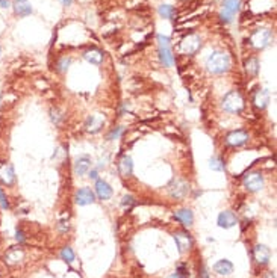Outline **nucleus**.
<instances>
[{
  "instance_id": "obj_1",
  "label": "nucleus",
  "mask_w": 277,
  "mask_h": 278,
  "mask_svg": "<svg viewBox=\"0 0 277 278\" xmlns=\"http://www.w3.org/2000/svg\"><path fill=\"white\" fill-rule=\"evenodd\" d=\"M206 68L212 74H224L230 68V56L223 50H215L206 59Z\"/></svg>"
},
{
  "instance_id": "obj_2",
  "label": "nucleus",
  "mask_w": 277,
  "mask_h": 278,
  "mask_svg": "<svg viewBox=\"0 0 277 278\" xmlns=\"http://www.w3.org/2000/svg\"><path fill=\"white\" fill-rule=\"evenodd\" d=\"M221 108L229 114H239L244 109V99L239 91H229L221 100Z\"/></svg>"
},
{
  "instance_id": "obj_3",
  "label": "nucleus",
  "mask_w": 277,
  "mask_h": 278,
  "mask_svg": "<svg viewBox=\"0 0 277 278\" xmlns=\"http://www.w3.org/2000/svg\"><path fill=\"white\" fill-rule=\"evenodd\" d=\"M158 55L161 59V64L164 67H173L174 64V56H173V50H171V44H170V38L165 35H158Z\"/></svg>"
},
{
  "instance_id": "obj_4",
  "label": "nucleus",
  "mask_w": 277,
  "mask_h": 278,
  "mask_svg": "<svg viewBox=\"0 0 277 278\" xmlns=\"http://www.w3.org/2000/svg\"><path fill=\"white\" fill-rule=\"evenodd\" d=\"M190 192V184L182 180V178H173L171 183L168 184V194L174 200H182L188 195Z\"/></svg>"
},
{
  "instance_id": "obj_5",
  "label": "nucleus",
  "mask_w": 277,
  "mask_h": 278,
  "mask_svg": "<svg viewBox=\"0 0 277 278\" xmlns=\"http://www.w3.org/2000/svg\"><path fill=\"white\" fill-rule=\"evenodd\" d=\"M271 40H272V32L269 29H256L250 35V44L257 50H262V49L268 47Z\"/></svg>"
},
{
  "instance_id": "obj_6",
  "label": "nucleus",
  "mask_w": 277,
  "mask_h": 278,
  "mask_svg": "<svg viewBox=\"0 0 277 278\" xmlns=\"http://www.w3.org/2000/svg\"><path fill=\"white\" fill-rule=\"evenodd\" d=\"M242 184L248 192H257L263 188V175L257 171L248 172L244 175Z\"/></svg>"
},
{
  "instance_id": "obj_7",
  "label": "nucleus",
  "mask_w": 277,
  "mask_h": 278,
  "mask_svg": "<svg viewBox=\"0 0 277 278\" xmlns=\"http://www.w3.org/2000/svg\"><path fill=\"white\" fill-rule=\"evenodd\" d=\"M241 0H223V8L220 11V20L223 23H230L235 14L239 11Z\"/></svg>"
},
{
  "instance_id": "obj_8",
  "label": "nucleus",
  "mask_w": 277,
  "mask_h": 278,
  "mask_svg": "<svg viewBox=\"0 0 277 278\" xmlns=\"http://www.w3.org/2000/svg\"><path fill=\"white\" fill-rule=\"evenodd\" d=\"M17 183V174L11 163H4L0 166V186L13 188Z\"/></svg>"
},
{
  "instance_id": "obj_9",
  "label": "nucleus",
  "mask_w": 277,
  "mask_h": 278,
  "mask_svg": "<svg viewBox=\"0 0 277 278\" xmlns=\"http://www.w3.org/2000/svg\"><path fill=\"white\" fill-rule=\"evenodd\" d=\"M200 47H202V40L196 34H190L180 41V49L187 55H194Z\"/></svg>"
},
{
  "instance_id": "obj_10",
  "label": "nucleus",
  "mask_w": 277,
  "mask_h": 278,
  "mask_svg": "<svg viewBox=\"0 0 277 278\" xmlns=\"http://www.w3.org/2000/svg\"><path fill=\"white\" fill-rule=\"evenodd\" d=\"M250 139L248 133L245 130H232L226 135V144L230 145V147H242L244 144H247Z\"/></svg>"
},
{
  "instance_id": "obj_11",
  "label": "nucleus",
  "mask_w": 277,
  "mask_h": 278,
  "mask_svg": "<svg viewBox=\"0 0 277 278\" xmlns=\"http://www.w3.org/2000/svg\"><path fill=\"white\" fill-rule=\"evenodd\" d=\"M174 242H176V245H177L180 252H188L193 248V245H194L193 236L188 231H177V233H174Z\"/></svg>"
},
{
  "instance_id": "obj_12",
  "label": "nucleus",
  "mask_w": 277,
  "mask_h": 278,
  "mask_svg": "<svg viewBox=\"0 0 277 278\" xmlns=\"http://www.w3.org/2000/svg\"><path fill=\"white\" fill-rule=\"evenodd\" d=\"M23 260H25V251H23V248H20V246H13V248H10V249L5 252V255H4V261H5V264H8V266H17V264H20Z\"/></svg>"
},
{
  "instance_id": "obj_13",
  "label": "nucleus",
  "mask_w": 277,
  "mask_h": 278,
  "mask_svg": "<svg viewBox=\"0 0 277 278\" xmlns=\"http://www.w3.org/2000/svg\"><path fill=\"white\" fill-rule=\"evenodd\" d=\"M112 188L106 180L97 178L96 180V186H94V194L99 197L100 201H108L112 197Z\"/></svg>"
},
{
  "instance_id": "obj_14",
  "label": "nucleus",
  "mask_w": 277,
  "mask_h": 278,
  "mask_svg": "<svg viewBox=\"0 0 277 278\" xmlns=\"http://www.w3.org/2000/svg\"><path fill=\"white\" fill-rule=\"evenodd\" d=\"M103 124H105V117L103 115H100V114L91 115V117H88V120L85 123V130L91 135H96L103 129Z\"/></svg>"
},
{
  "instance_id": "obj_15",
  "label": "nucleus",
  "mask_w": 277,
  "mask_h": 278,
  "mask_svg": "<svg viewBox=\"0 0 277 278\" xmlns=\"http://www.w3.org/2000/svg\"><path fill=\"white\" fill-rule=\"evenodd\" d=\"M74 201L77 206H89L96 201V194L89 188H80L74 195Z\"/></svg>"
},
{
  "instance_id": "obj_16",
  "label": "nucleus",
  "mask_w": 277,
  "mask_h": 278,
  "mask_svg": "<svg viewBox=\"0 0 277 278\" xmlns=\"http://www.w3.org/2000/svg\"><path fill=\"white\" fill-rule=\"evenodd\" d=\"M11 7L14 10V14L17 17H22V19H25V17H28L34 13V8H32L29 0H14Z\"/></svg>"
},
{
  "instance_id": "obj_17",
  "label": "nucleus",
  "mask_w": 277,
  "mask_h": 278,
  "mask_svg": "<svg viewBox=\"0 0 277 278\" xmlns=\"http://www.w3.org/2000/svg\"><path fill=\"white\" fill-rule=\"evenodd\" d=\"M253 258H254V261L257 263V264H260V266H263V264H266L268 261H269V258H271V249L266 246V245H256L254 246V249H253Z\"/></svg>"
},
{
  "instance_id": "obj_18",
  "label": "nucleus",
  "mask_w": 277,
  "mask_h": 278,
  "mask_svg": "<svg viewBox=\"0 0 277 278\" xmlns=\"http://www.w3.org/2000/svg\"><path fill=\"white\" fill-rule=\"evenodd\" d=\"M91 163H92V160H91V157L88 154H82V156L76 157V160H74V172H76V175H79V177L85 175L91 169Z\"/></svg>"
},
{
  "instance_id": "obj_19",
  "label": "nucleus",
  "mask_w": 277,
  "mask_h": 278,
  "mask_svg": "<svg viewBox=\"0 0 277 278\" xmlns=\"http://www.w3.org/2000/svg\"><path fill=\"white\" fill-rule=\"evenodd\" d=\"M174 218L176 221H179L183 227H191L193 222H194V215L190 209H177L174 212Z\"/></svg>"
},
{
  "instance_id": "obj_20",
  "label": "nucleus",
  "mask_w": 277,
  "mask_h": 278,
  "mask_svg": "<svg viewBox=\"0 0 277 278\" xmlns=\"http://www.w3.org/2000/svg\"><path fill=\"white\" fill-rule=\"evenodd\" d=\"M118 172H120V175L124 177V178H127V177L132 175V172H133V162H132V157H130V156L124 154V156L118 160Z\"/></svg>"
},
{
  "instance_id": "obj_21",
  "label": "nucleus",
  "mask_w": 277,
  "mask_h": 278,
  "mask_svg": "<svg viewBox=\"0 0 277 278\" xmlns=\"http://www.w3.org/2000/svg\"><path fill=\"white\" fill-rule=\"evenodd\" d=\"M236 222H238V219L232 210H224L218 215V225L221 228H232L236 225Z\"/></svg>"
},
{
  "instance_id": "obj_22",
  "label": "nucleus",
  "mask_w": 277,
  "mask_h": 278,
  "mask_svg": "<svg viewBox=\"0 0 277 278\" xmlns=\"http://www.w3.org/2000/svg\"><path fill=\"white\" fill-rule=\"evenodd\" d=\"M83 59L86 62L92 64V65H100L103 62V59H105V55L99 49H89V50H86L83 53Z\"/></svg>"
},
{
  "instance_id": "obj_23",
  "label": "nucleus",
  "mask_w": 277,
  "mask_h": 278,
  "mask_svg": "<svg viewBox=\"0 0 277 278\" xmlns=\"http://www.w3.org/2000/svg\"><path fill=\"white\" fill-rule=\"evenodd\" d=\"M253 103L257 109H265L269 103V92L266 89H259L253 97Z\"/></svg>"
},
{
  "instance_id": "obj_24",
  "label": "nucleus",
  "mask_w": 277,
  "mask_h": 278,
  "mask_svg": "<svg viewBox=\"0 0 277 278\" xmlns=\"http://www.w3.org/2000/svg\"><path fill=\"white\" fill-rule=\"evenodd\" d=\"M214 272L218 273V275H221V276H227V275H230L233 272V264H232V261H229L226 258L218 260L214 264Z\"/></svg>"
},
{
  "instance_id": "obj_25",
  "label": "nucleus",
  "mask_w": 277,
  "mask_h": 278,
  "mask_svg": "<svg viewBox=\"0 0 277 278\" xmlns=\"http://www.w3.org/2000/svg\"><path fill=\"white\" fill-rule=\"evenodd\" d=\"M158 13L162 19H167V20H173L174 16H176V8L171 7V5H167V4H162L159 5L158 8Z\"/></svg>"
},
{
  "instance_id": "obj_26",
  "label": "nucleus",
  "mask_w": 277,
  "mask_h": 278,
  "mask_svg": "<svg viewBox=\"0 0 277 278\" xmlns=\"http://www.w3.org/2000/svg\"><path fill=\"white\" fill-rule=\"evenodd\" d=\"M245 71L251 77L257 76V73H259V61L256 58H248L245 61Z\"/></svg>"
},
{
  "instance_id": "obj_27",
  "label": "nucleus",
  "mask_w": 277,
  "mask_h": 278,
  "mask_svg": "<svg viewBox=\"0 0 277 278\" xmlns=\"http://www.w3.org/2000/svg\"><path fill=\"white\" fill-rule=\"evenodd\" d=\"M209 168L214 169V171H224L226 169V162L221 156H212L211 160H209Z\"/></svg>"
},
{
  "instance_id": "obj_28",
  "label": "nucleus",
  "mask_w": 277,
  "mask_h": 278,
  "mask_svg": "<svg viewBox=\"0 0 277 278\" xmlns=\"http://www.w3.org/2000/svg\"><path fill=\"white\" fill-rule=\"evenodd\" d=\"M0 209L2 210H10L11 209V203H10V198L4 189V186H0Z\"/></svg>"
},
{
  "instance_id": "obj_29",
  "label": "nucleus",
  "mask_w": 277,
  "mask_h": 278,
  "mask_svg": "<svg viewBox=\"0 0 277 278\" xmlns=\"http://www.w3.org/2000/svg\"><path fill=\"white\" fill-rule=\"evenodd\" d=\"M59 255H61V258H62L64 261H67V263H73V261H74V251H73L70 246L62 248Z\"/></svg>"
},
{
  "instance_id": "obj_30",
  "label": "nucleus",
  "mask_w": 277,
  "mask_h": 278,
  "mask_svg": "<svg viewBox=\"0 0 277 278\" xmlns=\"http://www.w3.org/2000/svg\"><path fill=\"white\" fill-rule=\"evenodd\" d=\"M176 273L180 276V278H190V267H188V264H185V263H180L179 266H177V269H176Z\"/></svg>"
},
{
  "instance_id": "obj_31",
  "label": "nucleus",
  "mask_w": 277,
  "mask_h": 278,
  "mask_svg": "<svg viewBox=\"0 0 277 278\" xmlns=\"http://www.w3.org/2000/svg\"><path fill=\"white\" fill-rule=\"evenodd\" d=\"M123 132H124V129L121 127V126H118V127H115L109 135H108V141H115V139H118L121 135H123Z\"/></svg>"
},
{
  "instance_id": "obj_32",
  "label": "nucleus",
  "mask_w": 277,
  "mask_h": 278,
  "mask_svg": "<svg viewBox=\"0 0 277 278\" xmlns=\"http://www.w3.org/2000/svg\"><path fill=\"white\" fill-rule=\"evenodd\" d=\"M70 64H71V58H62V59L58 62V70H59L61 73L67 71L68 67H70Z\"/></svg>"
},
{
  "instance_id": "obj_33",
  "label": "nucleus",
  "mask_w": 277,
  "mask_h": 278,
  "mask_svg": "<svg viewBox=\"0 0 277 278\" xmlns=\"http://www.w3.org/2000/svg\"><path fill=\"white\" fill-rule=\"evenodd\" d=\"M62 118H64V117H62V114H61L59 109H50V120H52L55 124H59V121H61Z\"/></svg>"
},
{
  "instance_id": "obj_34",
  "label": "nucleus",
  "mask_w": 277,
  "mask_h": 278,
  "mask_svg": "<svg viewBox=\"0 0 277 278\" xmlns=\"http://www.w3.org/2000/svg\"><path fill=\"white\" fill-rule=\"evenodd\" d=\"M16 239H17L19 243H25L26 242V233L23 231L22 225H17V228H16Z\"/></svg>"
},
{
  "instance_id": "obj_35",
  "label": "nucleus",
  "mask_w": 277,
  "mask_h": 278,
  "mask_svg": "<svg viewBox=\"0 0 277 278\" xmlns=\"http://www.w3.org/2000/svg\"><path fill=\"white\" fill-rule=\"evenodd\" d=\"M135 198L132 197V195H124L123 197V200H121V204L124 206V207H132V206H135Z\"/></svg>"
},
{
  "instance_id": "obj_36",
  "label": "nucleus",
  "mask_w": 277,
  "mask_h": 278,
  "mask_svg": "<svg viewBox=\"0 0 277 278\" xmlns=\"http://www.w3.org/2000/svg\"><path fill=\"white\" fill-rule=\"evenodd\" d=\"M199 278H209V272H208L205 263L199 264Z\"/></svg>"
},
{
  "instance_id": "obj_37",
  "label": "nucleus",
  "mask_w": 277,
  "mask_h": 278,
  "mask_svg": "<svg viewBox=\"0 0 277 278\" xmlns=\"http://www.w3.org/2000/svg\"><path fill=\"white\" fill-rule=\"evenodd\" d=\"M11 0H0V8L2 10H8V8H11Z\"/></svg>"
},
{
  "instance_id": "obj_38",
  "label": "nucleus",
  "mask_w": 277,
  "mask_h": 278,
  "mask_svg": "<svg viewBox=\"0 0 277 278\" xmlns=\"http://www.w3.org/2000/svg\"><path fill=\"white\" fill-rule=\"evenodd\" d=\"M88 177H89L91 180H97V178H99V174H97L96 169H92V171H88Z\"/></svg>"
},
{
  "instance_id": "obj_39",
  "label": "nucleus",
  "mask_w": 277,
  "mask_h": 278,
  "mask_svg": "<svg viewBox=\"0 0 277 278\" xmlns=\"http://www.w3.org/2000/svg\"><path fill=\"white\" fill-rule=\"evenodd\" d=\"M58 227H59V230H61V231H67V230L70 228L68 222H59V225H58Z\"/></svg>"
},
{
  "instance_id": "obj_40",
  "label": "nucleus",
  "mask_w": 277,
  "mask_h": 278,
  "mask_svg": "<svg viewBox=\"0 0 277 278\" xmlns=\"http://www.w3.org/2000/svg\"><path fill=\"white\" fill-rule=\"evenodd\" d=\"M263 278H275V273H274L272 270H266V272L263 273Z\"/></svg>"
},
{
  "instance_id": "obj_41",
  "label": "nucleus",
  "mask_w": 277,
  "mask_h": 278,
  "mask_svg": "<svg viewBox=\"0 0 277 278\" xmlns=\"http://www.w3.org/2000/svg\"><path fill=\"white\" fill-rule=\"evenodd\" d=\"M61 2H62L64 7H70V5L73 4V0H61Z\"/></svg>"
},
{
  "instance_id": "obj_42",
  "label": "nucleus",
  "mask_w": 277,
  "mask_h": 278,
  "mask_svg": "<svg viewBox=\"0 0 277 278\" xmlns=\"http://www.w3.org/2000/svg\"><path fill=\"white\" fill-rule=\"evenodd\" d=\"M168 278H180V276H179V275H177V273H173V275H170V276H168Z\"/></svg>"
},
{
  "instance_id": "obj_43",
  "label": "nucleus",
  "mask_w": 277,
  "mask_h": 278,
  "mask_svg": "<svg viewBox=\"0 0 277 278\" xmlns=\"http://www.w3.org/2000/svg\"><path fill=\"white\" fill-rule=\"evenodd\" d=\"M0 106H2V91H0Z\"/></svg>"
},
{
  "instance_id": "obj_44",
  "label": "nucleus",
  "mask_w": 277,
  "mask_h": 278,
  "mask_svg": "<svg viewBox=\"0 0 277 278\" xmlns=\"http://www.w3.org/2000/svg\"><path fill=\"white\" fill-rule=\"evenodd\" d=\"M0 58H2V47H0Z\"/></svg>"
}]
</instances>
